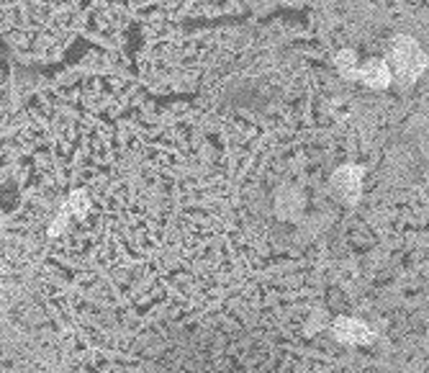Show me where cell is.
<instances>
[{
	"mask_svg": "<svg viewBox=\"0 0 429 373\" xmlns=\"http://www.w3.org/2000/svg\"><path fill=\"white\" fill-rule=\"evenodd\" d=\"M358 78L365 83L368 87H386L391 83V70L388 64L381 62V59H370V62L363 64V70L358 72Z\"/></svg>",
	"mask_w": 429,
	"mask_h": 373,
	"instance_id": "277c9868",
	"label": "cell"
},
{
	"mask_svg": "<svg viewBox=\"0 0 429 373\" xmlns=\"http://www.w3.org/2000/svg\"><path fill=\"white\" fill-rule=\"evenodd\" d=\"M393 64L404 78H416L427 67V57H424L416 41L401 36V39L393 41Z\"/></svg>",
	"mask_w": 429,
	"mask_h": 373,
	"instance_id": "6da1fadb",
	"label": "cell"
},
{
	"mask_svg": "<svg viewBox=\"0 0 429 373\" xmlns=\"http://www.w3.org/2000/svg\"><path fill=\"white\" fill-rule=\"evenodd\" d=\"M332 185L344 201H355L360 196V185H363V170L360 167H342L334 173Z\"/></svg>",
	"mask_w": 429,
	"mask_h": 373,
	"instance_id": "3957f363",
	"label": "cell"
},
{
	"mask_svg": "<svg viewBox=\"0 0 429 373\" xmlns=\"http://www.w3.org/2000/svg\"><path fill=\"white\" fill-rule=\"evenodd\" d=\"M334 335L342 342H350V345H365V342L373 340L370 327L365 322H360V319H350V317H340L334 322Z\"/></svg>",
	"mask_w": 429,
	"mask_h": 373,
	"instance_id": "7a4b0ae2",
	"label": "cell"
},
{
	"mask_svg": "<svg viewBox=\"0 0 429 373\" xmlns=\"http://www.w3.org/2000/svg\"><path fill=\"white\" fill-rule=\"evenodd\" d=\"M337 67L342 70V75L344 78H358V57H355V52H340V57H337Z\"/></svg>",
	"mask_w": 429,
	"mask_h": 373,
	"instance_id": "5b68a950",
	"label": "cell"
}]
</instances>
